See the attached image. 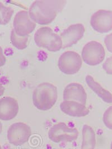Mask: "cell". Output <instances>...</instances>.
Segmentation results:
<instances>
[{"label":"cell","mask_w":112,"mask_h":149,"mask_svg":"<svg viewBox=\"0 0 112 149\" xmlns=\"http://www.w3.org/2000/svg\"><path fill=\"white\" fill-rule=\"evenodd\" d=\"M63 97L64 101H74L85 105L87 94L81 84L77 83H71L65 87Z\"/></svg>","instance_id":"7c38bea8"},{"label":"cell","mask_w":112,"mask_h":149,"mask_svg":"<svg viewBox=\"0 0 112 149\" xmlns=\"http://www.w3.org/2000/svg\"><path fill=\"white\" fill-rule=\"evenodd\" d=\"M103 120L108 128L112 130V106L108 108L104 112Z\"/></svg>","instance_id":"ac0fdd59"},{"label":"cell","mask_w":112,"mask_h":149,"mask_svg":"<svg viewBox=\"0 0 112 149\" xmlns=\"http://www.w3.org/2000/svg\"><path fill=\"white\" fill-rule=\"evenodd\" d=\"M32 135L30 127L23 122H17L10 125L7 132V137L10 144L21 146L29 141Z\"/></svg>","instance_id":"52a82bcc"},{"label":"cell","mask_w":112,"mask_h":149,"mask_svg":"<svg viewBox=\"0 0 112 149\" xmlns=\"http://www.w3.org/2000/svg\"><path fill=\"white\" fill-rule=\"evenodd\" d=\"M28 37L29 36H26L24 37L18 36L14 32V29H12L11 32L10 40L11 43L18 50H24L27 47Z\"/></svg>","instance_id":"2e32d148"},{"label":"cell","mask_w":112,"mask_h":149,"mask_svg":"<svg viewBox=\"0 0 112 149\" xmlns=\"http://www.w3.org/2000/svg\"><path fill=\"white\" fill-rule=\"evenodd\" d=\"M0 149H2V148H1V146H0Z\"/></svg>","instance_id":"d4e9b609"},{"label":"cell","mask_w":112,"mask_h":149,"mask_svg":"<svg viewBox=\"0 0 112 149\" xmlns=\"http://www.w3.org/2000/svg\"><path fill=\"white\" fill-rule=\"evenodd\" d=\"M104 43L108 51L112 53V33L105 37Z\"/></svg>","instance_id":"ffe728a7"},{"label":"cell","mask_w":112,"mask_h":149,"mask_svg":"<svg viewBox=\"0 0 112 149\" xmlns=\"http://www.w3.org/2000/svg\"><path fill=\"white\" fill-rule=\"evenodd\" d=\"M90 24L99 33L110 32L112 30V11L99 10L91 17Z\"/></svg>","instance_id":"9c48e42d"},{"label":"cell","mask_w":112,"mask_h":149,"mask_svg":"<svg viewBox=\"0 0 112 149\" xmlns=\"http://www.w3.org/2000/svg\"><path fill=\"white\" fill-rule=\"evenodd\" d=\"M103 68L108 74H112V56L107 58L103 65Z\"/></svg>","instance_id":"d6986e66"},{"label":"cell","mask_w":112,"mask_h":149,"mask_svg":"<svg viewBox=\"0 0 112 149\" xmlns=\"http://www.w3.org/2000/svg\"><path fill=\"white\" fill-rule=\"evenodd\" d=\"M85 29L82 24H72L61 34L62 41V49L71 47L84 37Z\"/></svg>","instance_id":"30bf717a"},{"label":"cell","mask_w":112,"mask_h":149,"mask_svg":"<svg viewBox=\"0 0 112 149\" xmlns=\"http://www.w3.org/2000/svg\"><path fill=\"white\" fill-rule=\"evenodd\" d=\"M86 82L88 87L94 91L96 95L106 103H112V94L95 81L94 78L88 75L85 78Z\"/></svg>","instance_id":"5bb4252c"},{"label":"cell","mask_w":112,"mask_h":149,"mask_svg":"<svg viewBox=\"0 0 112 149\" xmlns=\"http://www.w3.org/2000/svg\"><path fill=\"white\" fill-rule=\"evenodd\" d=\"M2 131V124L0 122V133H1Z\"/></svg>","instance_id":"603a6c76"},{"label":"cell","mask_w":112,"mask_h":149,"mask_svg":"<svg viewBox=\"0 0 112 149\" xmlns=\"http://www.w3.org/2000/svg\"><path fill=\"white\" fill-rule=\"evenodd\" d=\"M59 107L64 113L72 117L86 116L90 112L85 105L74 101H64Z\"/></svg>","instance_id":"4fadbf2b"},{"label":"cell","mask_w":112,"mask_h":149,"mask_svg":"<svg viewBox=\"0 0 112 149\" xmlns=\"http://www.w3.org/2000/svg\"><path fill=\"white\" fill-rule=\"evenodd\" d=\"M66 1H35L29 10L32 21L40 25L51 23L66 5Z\"/></svg>","instance_id":"6da1fadb"},{"label":"cell","mask_w":112,"mask_h":149,"mask_svg":"<svg viewBox=\"0 0 112 149\" xmlns=\"http://www.w3.org/2000/svg\"><path fill=\"white\" fill-rule=\"evenodd\" d=\"M57 99V88L52 83H40L33 91V104L40 110L47 111L52 109L55 105Z\"/></svg>","instance_id":"7a4b0ae2"},{"label":"cell","mask_w":112,"mask_h":149,"mask_svg":"<svg viewBox=\"0 0 112 149\" xmlns=\"http://www.w3.org/2000/svg\"><path fill=\"white\" fill-rule=\"evenodd\" d=\"M13 26V29L16 34L24 37L32 33L36 27V23L30 19L27 11L21 10L15 16Z\"/></svg>","instance_id":"ba28073f"},{"label":"cell","mask_w":112,"mask_h":149,"mask_svg":"<svg viewBox=\"0 0 112 149\" xmlns=\"http://www.w3.org/2000/svg\"><path fill=\"white\" fill-rule=\"evenodd\" d=\"M48 137L55 143L71 142L77 140L79 131L76 128H70L64 122L53 125L48 131Z\"/></svg>","instance_id":"277c9868"},{"label":"cell","mask_w":112,"mask_h":149,"mask_svg":"<svg viewBox=\"0 0 112 149\" xmlns=\"http://www.w3.org/2000/svg\"><path fill=\"white\" fill-rule=\"evenodd\" d=\"M36 45L50 52L58 51L62 48V41L60 36L56 34L48 26L38 29L34 34Z\"/></svg>","instance_id":"3957f363"},{"label":"cell","mask_w":112,"mask_h":149,"mask_svg":"<svg viewBox=\"0 0 112 149\" xmlns=\"http://www.w3.org/2000/svg\"><path fill=\"white\" fill-rule=\"evenodd\" d=\"M5 92V87L0 83V97L4 94Z\"/></svg>","instance_id":"7402d4cb"},{"label":"cell","mask_w":112,"mask_h":149,"mask_svg":"<svg viewBox=\"0 0 112 149\" xmlns=\"http://www.w3.org/2000/svg\"><path fill=\"white\" fill-rule=\"evenodd\" d=\"M111 149H112V142L111 143Z\"/></svg>","instance_id":"cb8c5ba5"},{"label":"cell","mask_w":112,"mask_h":149,"mask_svg":"<svg viewBox=\"0 0 112 149\" xmlns=\"http://www.w3.org/2000/svg\"><path fill=\"white\" fill-rule=\"evenodd\" d=\"M14 10L9 6H6L0 2V25L8 24L14 14Z\"/></svg>","instance_id":"e0dca14e"},{"label":"cell","mask_w":112,"mask_h":149,"mask_svg":"<svg viewBox=\"0 0 112 149\" xmlns=\"http://www.w3.org/2000/svg\"><path fill=\"white\" fill-rule=\"evenodd\" d=\"M19 104L15 99L3 97L0 99V119L8 121L15 118L19 112Z\"/></svg>","instance_id":"8fae6325"},{"label":"cell","mask_w":112,"mask_h":149,"mask_svg":"<svg viewBox=\"0 0 112 149\" xmlns=\"http://www.w3.org/2000/svg\"><path fill=\"white\" fill-rule=\"evenodd\" d=\"M82 142L81 149H95L96 145L95 133L91 127L85 124L82 131Z\"/></svg>","instance_id":"9a60e30c"},{"label":"cell","mask_w":112,"mask_h":149,"mask_svg":"<svg viewBox=\"0 0 112 149\" xmlns=\"http://www.w3.org/2000/svg\"><path fill=\"white\" fill-rule=\"evenodd\" d=\"M81 66V58L78 53L74 51H66L58 59V66L59 70L66 74L77 73L79 72Z\"/></svg>","instance_id":"8992f818"},{"label":"cell","mask_w":112,"mask_h":149,"mask_svg":"<svg viewBox=\"0 0 112 149\" xmlns=\"http://www.w3.org/2000/svg\"><path fill=\"white\" fill-rule=\"evenodd\" d=\"M6 59L3 54V50L2 47L0 46V67L3 66L5 65V64L6 63Z\"/></svg>","instance_id":"44dd1931"},{"label":"cell","mask_w":112,"mask_h":149,"mask_svg":"<svg viewBox=\"0 0 112 149\" xmlns=\"http://www.w3.org/2000/svg\"><path fill=\"white\" fill-rule=\"evenodd\" d=\"M105 52L103 45L95 41L86 43L81 52L84 61L88 65L95 66L100 64L104 60Z\"/></svg>","instance_id":"5b68a950"}]
</instances>
